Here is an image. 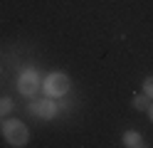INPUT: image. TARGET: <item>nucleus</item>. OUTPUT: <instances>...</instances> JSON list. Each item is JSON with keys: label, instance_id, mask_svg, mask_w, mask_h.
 <instances>
[{"label": "nucleus", "instance_id": "f257e3e1", "mask_svg": "<svg viewBox=\"0 0 153 148\" xmlns=\"http://www.w3.org/2000/svg\"><path fill=\"white\" fill-rule=\"evenodd\" d=\"M3 133H5V141L10 143V146H25L27 143V128H25V123L15 121V118L5 121Z\"/></svg>", "mask_w": 153, "mask_h": 148}, {"label": "nucleus", "instance_id": "f03ea898", "mask_svg": "<svg viewBox=\"0 0 153 148\" xmlns=\"http://www.w3.org/2000/svg\"><path fill=\"white\" fill-rule=\"evenodd\" d=\"M67 89H69V77L64 72H54L45 79V91L50 96H62L67 94Z\"/></svg>", "mask_w": 153, "mask_h": 148}, {"label": "nucleus", "instance_id": "7ed1b4c3", "mask_svg": "<svg viewBox=\"0 0 153 148\" xmlns=\"http://www.w3.org/2000/svg\"><path fill=\"white\" fill-rule=\"evenodd\" d=\"M37 86H40V79H37V72H32V69H27V72L20 77V91L25 96H32L37 91Z\"/></svg>", "mask_w": 153, "mask_h": 148}, {"label": "nucleus", "instance_id": "20e7f679", "mask_svg": "<svg viewBox=\"0 0 153 148\" xmlns=\"http://www.w3.org/2000/svg\"><path fill=\"white\" fill-rule=\"evenodd\" d=\"M32 114H37L40 118H52L57 114V104L50 99H40L37 104H32Z\"/></svg>", "mask_w": 153, "mask_h": 148}, {"label": "nucleus", "instance_id": "39448f33", "mask_svg": "<svg viewBox=\"0 0 153 148\" xmlns=\"http://www.w3.org/2000/svg\"><path fill=\"white\" fill-rule=\"evenodd\" d=\"M123 143H126L128 148H138V146H143V143H141V136H138L136 131H126V133H123Z\"/></svg>", "mask_w": 153, "mask_h": 148}, {"label": "nucleus", "instance_id": "423d86ee", "mask_svg": "<svg viewBox=\"0 0 153 148\" xmlns=\"http://www.w3.org/2000/svg\"><path fill=\"white\" fill-rule=\"evenodd\" d=\"M148 94H138V96H133V106H136L138 109V111H146V109H148Z\"/></svg>", "mask_w": 153, "mask_h": 148}, {"label": "nucleus", "instance_id": "0eeeda50", "mask_svg": "<svg viewBox=\"0 0 153 148\" xmlns=\"http://www.w3.org/2000/svg\"><path fill=\"white\" fill-rule=\"evenodd\" d=\"M143 94L153 96V77H146V82H143Z\"/></svg>", "mask_w": 153, "mask_h": 148}, {"label": "nucleus", "instance_id": "6e6552de", "mask_svg": "<svg viewBox=\"0 0 153 148\" xmlns=\"http://www.w3.org/2000/svg\"><path fill=\"white\" fill-rule=\"evenodd\" d=\"M13 109V101L10 99H0V114H7Z\"/></svg>", "mask_w": 153, "mask_h": 148}, {"label": "nucleus", "instance_id": "1a4fd4ad", "mask_svg": "<svg viewBox=\"0 0 153 148\" xmlns=\"http://www.w3.org/2000/svg\"><path fill=\"white\" fill-rule=\"evenodd\" d=\"M148 116H151V121H153V104L148 106Z\"/></svg>", "mask_w": 153, "mask_h": 148}]
</instances>
